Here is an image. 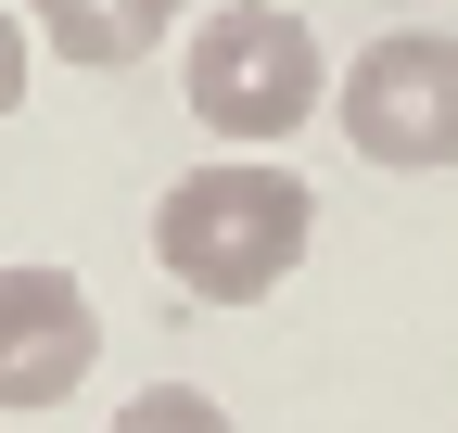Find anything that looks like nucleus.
I'll return each instance as SVG.
<instances>
[{"instance_id":"f257e3e1","label":"nucleus","mask_w":458,"mask_h":433,"mask_svg":"<svg viewBox=\"0 0 458 433\" xmlns=\"http://www.w3.org/2000/svg\"><path fill=\"white\" fill-rule=\"evenodd\" d=\"M306 230H318V191L280 166V153H216L179 191L153 204V255L191 306H255L306 267Z\"/></svg>"},{"instance_id":"f03ea898","label":"nucleus","mask_w":458,"mask_h":433,"mask_svg":"<svg viewBox=\"0 0 458 433\" xmlns=\"http://www.w3.org/2000/svg\"><path fill=\"white\" fill-rule=\"evenodd\" d=\"M179 89L229 153H280L293 128L331 115V51H318V26L293 0H216L179 38Z\"/></svg>"},{"instance_id":"7ed1b4c3","label":"nucleus","mask_w":458,"mask_h":433,"mask_svg":"<svg viewBox=\"0 0 458 433\" xmlns=\"http://www.w3.org/2000/svg\"><path fill=\"white\" fill-rule=\"evenodd\" d=\"M331 128L357 140L369 166H394V179L458 166V38H445V26H394V38H369L357 64L331 77Z\"/></svg>"},{"instance_id":"20e7f679","label":"nucleus","mask_w":458,"mask_h":433,"mask_svg":"<svg viewBox=\"0 0 458 433\" xmlns=\"http://www.w3.org/2000/svg\"><path fill=\"white\" fill-rule=\"evenodd\" d=\"M102 369V306L77 267H0V408H64Z\"/></svg>"},{"instance_id":"39448f33","label":"nucleus","mask_w":458,"mask_h":433,"mask_svg":"<svg viewBox=\"0 0 458 433\" xmlns=\"http://www.w3.org/2000/svg\"><path fill=\"white\" fill-rule=\"evenodd\" d=\"M165 26H179V0H26V38L64 51V64H89V77L140 64Z\"/></svg>"},{"instance_id":"423d86ee","label":"nucleus","mask_w":458,"mask_h":433,"mask_svg":"<svg viewBox=\"0 0 458 433\" xmlns=\"http://www.w3.org/2000/svg\"><path fill=\"white\" fill-rule=\"evenodd\" d=\"M102 433H242V420H229V408H216L204 383H140V395L114 408Z\"/></svg>"},{"instance_id":"0eeeda50","label":"nucleus","mask_w":458,"mask_h":433,"mask_svg":"<svg viewBox=\"0 0 458 433\" xmlns=\"http://www.w3.org/2000/svg\"><path fill=\"white\" fill-rule=\"evenodd\" d=\"M26 77H38V38H26V13H0V115L26 102Z\"/></svg>"}]
</instances>
